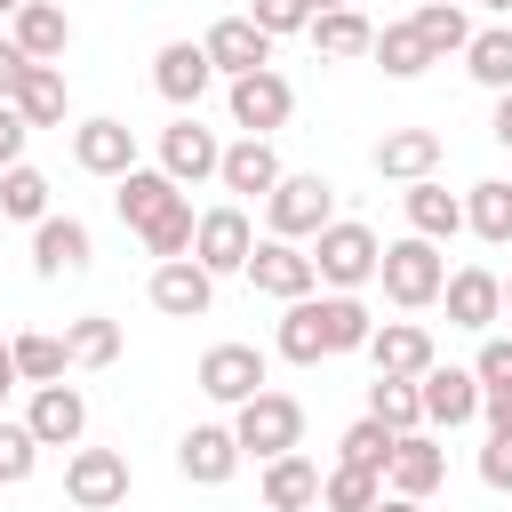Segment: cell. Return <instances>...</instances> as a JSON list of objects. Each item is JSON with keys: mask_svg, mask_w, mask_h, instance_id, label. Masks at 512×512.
Returning a JSON list of instances; mask_svg holds the SVG:
<instances>
[{"mask_svg": "<svg viewBox=\"0 0 512 512\" xmlns=\"http://www.w3.org/2000/svg\"><path fill=\"white\" fill-rule=\"evenodd\" d=\"M504 312H512V280H504Z\"/></svg>", "mask_w": 512, "mask_h": 512, "instance_id": "6f0895ef", "label": "cell"}, {"mask_svg": "<svg viewBox=\"0 0 512 512\" xmlns=\"http://www.w3.org/2000/svg\"><path fill=\"white\" fill-rule=\"evenodd\" d=\"M416 400H424V424H472V416H480V376L432 360V368L416 376Z\"/></svg>", "mask_w": 512, "mask_h": 512, "instance_id": "e0dca14e", "label": "cell"}, {"mask_svg": "<svg viewBox=\"0 0 512 512\" xmlns=\"http://www.w3.org/2000/svg\"><path fill=\"white\" fill-rule=\"evenodd\" d=\"M376 496H384V480L360 472V464H336V472L320 480V504H328V512H376Z\"/></svg>", "mask_w": 512, "mask_h": 512, "instance_id": "60d3db41", "label": "cell"}, {"mask_svg": "<svg viewBox=\"0 0 512 512\" xmlns=\"http://www.w3.org/2000/svg\"><path fill=\"white\" fill-rule=\"evenodd\" d=\"M288 112H296V88H288L280 72H240V80H232V120H240L248 136H272Z\"/></svg>", "mask_w": 512, "mask_h": 512, "instance_id": "5bb4252c", "label": "cell"}, {"mask_svg": "<svg viewBox=\"0 0 512 512\" xmlns=\"http://www.w3.org/2000/svg\"><path fill=\"white\" fill-rule=\"evenodd\" d=\"M192 224H200V216H192V200H176V208H168V216H152L136 240H144L160 264H176V256H192Z\"/></svg>", "mask_w": 512, "mask_h": 512, "instance_id": "b9f144b4", "label": "cell"}, {"mask_svg": "<svg viewBox=\"0 0 512 512\" xmlns=\"http://www.w3.org/2000/svg\"><path fill=\"white\" fill-rule=\"evenodd\" d=\"M16 8H24V0H0V16H16Z\"/></svg>", "mask_w": 512, "mask_h": 512, "instance_id": "9f6ffc18", "label": "cell"}, {"mask_svg": "<svg viewBox=\"0 0 512 512\" xmlns=\"http://www.w3.org/2000/svg\"><path fill=\"white\" fill-rule=\"evenodd\" d=\"M280 360H296V368L328 360V336H320V296H296V304L280 312Z\"/></svg>", "mask_w": 512, "mask_h": 512, "instance_id": "f546056e", "label": "cell"}, {"mask_svg": "<svg viewBox=\"0 0 512 512\" xmlns=\"http://www.w3.org/2000/svg\"><path fill=\"white\" fill-rule=\"evenodd\" d=\"M8 392H16V360H8V344H0V408H8Z\"/></svg>", "mask_w": 512, "mask_h": 512, "instance_id": "816d5d0a", "label": "cell"}, {"mask_svg": "<svg viewBox=\"0 0 512 512\" xmlns=\"http://www.w3.org/2000/svg\"><path fill=\"white\" fill-rule=\"evenodd\" d=\"M264 224H272V240H312L320 224H336V184L328 176H280L264 192Z\"/></svg>", "mask_w": 512, "mask_h": 512, "instance_id": "277c9868", "label": "cell"}, {"mask_svg": "<svg viewBox=\"0 0 512 512\" xmlns=\"http://www.w3.org/2000/svg\"><path fill=\"white\" fill-rule=\"evenodd\" d=\"M32 464H40V440H32L24 424H8V416H0V488L32 480Z\"/></svg>", "mask_w": 512, "mask_h": 512, "instance_id": "7bdbcfd3", "label": "cell"}, {"mask_svg": "<svg viewBox=\"0 0 512 512\" xmlns=\"http://www.w3.org/2000/svg\"><path fill=\"white\" fill-rule=\"evenodd\" d=\"M320 336H328V352H368L376 320H368L360 296H320Z\"/></svg>", "mask_w": 512, "mask_h": 512, "instance_id": "d6a6232c", "label": "cell"}, {"mask_svg": "<svg viewBox=\"0 0 512 512\" xmlns=\"http://www.w3.org/2000/svg\"><path fill=\"white\" fill-rule=\"evenodd\" d=\"M376 280H384V296H392L400 312H424V304L448 288V264H440V248H432V240H416V232H408V240H392V248L376 256Z\"/></svg>", "mask_w": 512, "mask_h": 512, "instance_id": "7a4b0ae2", "label": "cell"}, {"mask_svg": "<svg viewBox=\"0 0 512 512\" xmlns=\"http://www.w3.org/2000/svg\"><path fill=\"white\" fill-rule=\"evenodd\" d=\"M88 224L80 216H40L32 224V272L40 280H64V272H88Z\"/></svg>", "mask_w": 512, "mask_h": 512, "instance_id": "2e32d148", "label": "cell"}, {"mask_svg": "<svg viewBox=\"0 0 512 512\" xmlns=\"http://www.w3.org/2000/svg\"><path fill=\"white\" fill-rule=\"evenodd\" d=\"M400 208H408V232H416V240H432V248L464 232V200H456V192H440L432 176H424V184H408V192H400Z\"/></svg>", "mask_w": 512, "mask_h": 512, "instance_id": "cb8c5ba5", "label": "cell"}, {"mask_svg": "<svg viewBox=\"0 0 512 512\" xmlns=\"http://www.w3.org/2000/svg\"><path fill=\"white\" fill-rule=\"evenodd\" d=\"M248 24H256L264 40H280V32H304L312 8H304V0H248Z\"/></svg>", "mask_w": 512, "mask_h": 512, "instance_id": "ee69618b", "label": "cell"}, {"mask_svg": "<svg viewBox=\"0 0 512 512\" xmlns=\"http://www.w3.org/2000/svg\"><path fill=\"white\" fill-rule=\"evenodd\" d=\"M16 80H24V48H16V40H0V104L16 96Z\"/></svg>", "mask_w": 512, "mask_h": 512, "instance_id": "681fc988", "label": "cell"}, {"mask_svg": "<svg viewBox=\"0 0 512 512\" xmlns=\"http://www.w3.org/2000/svg\"><path fill=\"white\" fill-rule=\"evenodd\" d=\"M480 480H488V488H512V432H488V448H480Z\"/></svg>", "mask_w": 512, "mask_h": 512, "instance_id": "bcb514c9", "label": "cell"}, {"mask_svg": "<svg viewBox=\"0 0 512 512\" xmlns=\"http://www.w3.org/2000/svg\"><path fill=\"white\" fill-rule=\"evenodd\" d=\"M408 24H416V40L432 48V64H440V56H464V40H472V24H464V8H456V0H424Z\"/></svg>", "mask_w": 512, "mask_h": 512, "instance_id": "1f68e13d", "label": "cell"}, {"mask_svg": "<svg viewBox=\"0 0 512 512\" xmlns=\"http://www.w3.org/2000/svg\"><path fill=\"white\" fill-rule=\"evenodd\" d=\"M368 360H376V376H424L440 352H432V328H416V320H384L376 336H368Z\"/></svg>", "mask_w": 512, "mask_h": 512, "instance_id": "d6986e66", "label": "cell"}, {"mask_svg": "<svg viewBox=\"0 0 512 512\" xmlns=\"http://www.w3.org/2000/svg\"><path fill=\"white\" fill-rule=\"evenodd\" d=\"M200 56H208V72H272V40L248 24V16H216L208 24V40H200Z\"/></svg>", "mask_w": 512, "mask_h": 512, "instance_id": "8fae6325", "label": "cell"}, {"mask_svg": "<svg viewBox=\"0 0 512 512\" xmlns=\"http://www.w3.org/2000/svg\"><path fill=\"white\" fill-rule=\"evenodd\" d=\"M72 160H80L88 176H112V184H120V176L136 168V128H128V120H80V128H72Z\"/></svg>", "mask_w": 512, "mask_h": 512, "instance_id": "9a60e30c", "label": "cell"}, {"mask_svg": "<svg viewBox=\"0 0 512 512\" xmlns=\"http://www.w3.org/2000/svg\"><path fill=\"white\" fill-rule=\"evenodd\" d=\"M480 416H488V432H512V384L480 392Z\"/></svg>", "mask_w": 512, "mask_h": 512, "instance_id": "c3c4849f", "label": "cell"}, {"mask_svg": "<svg viewBox=\"0 0 512 512\" xmlns=\"http://www.w3.org/2000/svg\"><path fill=\"white\" fill-rule=\"evenodd\" d=\"M216 160H224V144H216V128H200L192 112H176V120L160 128V176H168V184H200V176H216Z\"/></svg>", "mask_w": 512, "mask_h": 512, "instance_id": "52a82bcc", "label": "cell"}, {"mask_svg": "<svg viewBox=\"0 0 512 512\" xmlns=\"http://www.w3.org/2000/svg\"><path fill=\"white\" fill-rule=\"evenodd\" d=\"M376 512H424V504H408V496H376Z\"/></svg>", "mask_w": 512, "mask_h": 512, "instance_id": "f5cc1de1", "label": "cell"}, {"mask_svg": "<svg viewBox=\"0 0 512 512\" xmlns=\"http://www.w3.org/2000/svg\"><path fill=\"white\" fill-rule=\"evenodd\" d=\"M304 8H312V16H328V8H352V0H304Z\"/></svg>", "mask_w": 512, "mask_h": 512, "instance_id": "db71d44e", "label": "cell"}, {"mask_svg": "<svg viewBox=\"0 0 512 512\" xmlns=\"http://www.w3.org/2000/svg\"><path fill=\"white\" fill-rule=\"evenodd\" d=\"M264 504H272V512L320 504V464H312V456H272V464H264Z\"/></svg>", "mask_w": 512, "mask_h": 512, "instance_id": "4316f807", "label": "cell"}, {"mask_svg": "<svg viewBox=\"0 0 512 512\" xmlns=\"http://www.w3.org/2000/svg\"><path fill=\"white\" fill-rule=\"evenodd\" d=\"M248 248H256V232H248V208H232V200L192 224V264H200L208 280H216V272H240Z\"/></svg>", "mask_w": 512, "mask_h": 512, "instance_id": "8992f818", "label": "cell"}, {"mask_svg": "<svg viewBox=\"0 0 512 512\" xmlns=\"http://www.w3.org/2000/svg\"><path fill=\"white\" fill-rule=\"evenodd\" d=\"M472 376H480V392L512 384V336H488V344H480V360H472Z\"/></svg>", "mask_w": 512, "mask_h": 512, "instance_id": "f6af8a7d", "label": "cell"}, {"mask_svg": "<svg viewBox=\"0 0 512 512\" xmlns=\"http://www.w3.org/2000/svg\"><path fill=\"white\" fill-rule=\"evenodd\" d=\"M232 440H240V456H256V464L296 456V440H304V408H296L288 392H256V400H240Z\"/></svg>", "mask_w": 512, "mask_h": 512, "instance_id": "3957f363", "label": "cell"}, {"mask_svg": "<svg viewBox=\"0 0 512 512\" xmlns=\"http://www.w3.org/2000/svg\"><path fill=\"white\" fill-rule=\"evenodd\" d=\"M112 200H120V224H128V232H144V224H152V216H168V208H176V200H184V184H168V176H160V168H128V176H120V192H112Z\"/></svg>", "mask_w": 512, "mask_h": 512, "instance_id": "484cf974", "label": "cell"}, {"mask_svg": "<svg viewBox=\"0 0 512 512\" xmlns=\"http://www.w3.org/2000/svg\"><path fill=\"white\" fill-rule=\"evenodd\" d=\"M64 496H72L80 512H112V504H128V456H120V448H72V464H64Z\"/></svg>", "mask_w": 512, "mask_h": 512, "instance_id": "5b68a950", "label": "cell"}, {"mask_svg": "<svg viewBox=\"0 0 512 512\" xmlns=\"http://www.w3.org/2000/svg\"><path fill=\"white\" fill-rule=\"evenodd\" d=\"M8 104L24 112V128H56L64 120V72L56 64H24V80H16Z\"/></svg>", "mask_w": 512, "mask_h": 512, "instance_id": "83f0119b", "label": "cell"}, {"mask_svg": "<svg viewBox=\"0 0 512 512\" xmlns=\"http://www.w3.org/2000/svg\"><path fill=\"white\" fill-rule=\"evenodd\" d=\"M8 360H16V384H64V336H16L8 344Z\"/></svg>", "mask_w": 512, "mask_h": 512, "instance_id": "8d00e7d4", "label": "cell"}, {"mask_svg": "<svg viewBox=\"0 0 512 512\" xmlns=\"http://www.w3.org/2000/svg\"><path fill=\"white\" fill-rule=\"evenodd\" d=\"M216 184H224V192H240V200H264V192L280 184V152H272L264 136H240V144H224Z\"/></svg>", "mask_w": 512, "mask_h": 512, "instance_id": "44dd1931", "label": "cell"}, {"mask_svg": "<svg viewBox=\"0 0 512 512\" xmlns=\"http://www.w3.org/2000/svg\"><path fill=\"white\" fill-rule=\"evenodd\" d=\"M8 24H16L8 40L24 48V64H56V56L72 48V16H64L56 0H24V8H16Z\"/></svg>", "mask_w": 512, "mask_h": 512, "instance_id": "ffe728a7", "label": "cell"}, {"mask_svg": "<svg viewBox=\"0 0 512 512\" xmlns=\"http://www.w3.org/2000/svg\"><path fill=\"white\" fill-rule=\"evenodd\" d=\"M200 392L224 400V408L256 400V392H264V352H256V344H208V352H200Z\"/></svg>", "mask_w": 512, "mask_h": 512, "instance_id": "ba28073f", "label": "cell"}, {"mask_svg": "<svg viewBox=\"0 0 512 512\" xmlns=\"http://www.w3.org/2000/svg\"><path fill=\"white\" fill-rule=\"evenodd\" d=\"M64 360H72V368H112V360H120V320L80 312V320L64 328Z\"/></svg>", "mask_w": 512, "mask_h": 512, "instance_id": "4dcf8cb0", "label": "cell"}, {"mask_svg": "<svg viewBox=\"0 0 512 512\" xmlns=\"http://www.w3.org/2000/svg\"><path fill=\"white\" fill-rule=\"evenodd\" d=\"M304 32H312L320 56H368V48H376V24H368L360 8H328V16H312Z\"/></svg>", "mask_w": 512, "mask_h": 512, "instance_id": "f1b7e54d", "label": "cell"}, {"mask_svg": "<svg viewBox=\"0 0 512 512\" xmlns=\"http://www.w3.org/2000/svg\"><path fill=\"white\" fill-rule=\"evenodd\" d=\"M488 136H496V144H504V152H512V88H504V96H496V120H488Z\"/></svg>", "mask_w": 512, "mask_h": 512, "instance_id": "f907efd6", "label": "cell"}, {"mask_svg": "<svg viewBox=\"0 0 512 512\" xmlns=\"http://www.w3.org/2000/svg\"><path fill=\"white\" fill-rule=\"evenodd\" d=\"M440 168V136L432 128H392L384 144H376V176H400V184H424Z\"/></svg>", "mask_w": 512, "mask_h": 512, "instance_id": "d4e9b609", "label": "cell"}, {"mask_svg": "<svg viewBox=\"0 0 512 512\" xmlns=\"http://www.w3.org/2000/svg\"><path fill=\"white\" fill-rule=\"evenodd\" d=\"M176 472H184L192 488H224V480L240 472V440H232V424H192V432L176 440Z\"/></svg>", "mask_w": 512, "mask_h": 512, "instance_id": "30bf717a", "label": "cell"}, {"mask_svg": "<svg viewBox=\"0 0 512 512\" xmlns=\"http://www.w3.org/2000/svg\"><path fill=\"white\" fill-rule=\"evenodd\" d=\"M480 8H496V16H512V0H480Z\"/></svg>", "mask_w": 512, "mask_h": 512, "instance_id": "11a10c76", "label": "cell"}, {"mask_svg": "<svg viewBox=\"0 0 512 512\" xmlns=\"http://www.w3.org/2000/svg\"><path fill=\"white\" fill-rule=\"evenodd\" d=\"M464 224H472L488 248H504V240H512V184H496V176L472 184V192H464Z\"/></svg>", "mask_w": 512, "mask_h": 512, "instance_id": "836d02e7", "label": "cell"}, {"mask_svg": "<svg viewBox=\"0 0 512 512\" xmlns=\"http://www.w3.org/2000/svg\"><path fill=\"white\" fill-rule=\"evenodd\" d=\"M304 256H312V280H328V296H352L360 280H376V256H384V248H376V232H368V224L336 216V224H320V232H312V248H304Z\"/></svg>", "mask_w": 512, "mask_h": 512, "instance_id": "6da1fadb", "label": "cell"}, {"mask_svg": "<svg viewBox=\"0 0 512 512\" xmlns=\"http://www.w3.org/2000/svg\"><path fill=\"white\" fill-rule=\"evenodd\" d=\"M368 56H376V64H384V72H392V80H416V72H424V64H432V48H424V40H416V24H384V32H376V48H368Z\"/></svg>", "mask_w": 512, "mask_h": 512, "instance_id": "ab89813d", "label": "cell"}, {"mask_svg": "<svg viewBox=\"0 0 512 512\" xmlns=\"http://www.w3.org/2000/svg\"><path fill=\"white\" fill-rule=\"evenodd\" d=\"M240 272H248L264 296H280V304H296V296H312V288H320V280H312V256H304L296 240H256Z\"/></svg>", "mask_w": 512, "mask_h": 512, "instance_id": "9c48e42d", "label": "cell"}, {"mask_svg": "<svg viewBox=\"0 0 512 512\" xmlns=\"http://www.w3.org/2000/svg\"><path fill=\"white\" fill-rule=\"evenodd\" d=\"M368 416L392 424V432H416V424H424V400H416L408 376H376V384H368Z\"/></svg>", "mask_w": 512, "mask_h": 512, "instance_id": "74e56055", "label": "cell"}, {"mask_svg": "<svg viewBox=\"0 0 512 512\" xmlns=\"http://www.w3.org/2000/svg\"><path fill=\"white\" fill-rule=\"evenodd\" d=\"M152 304H160L168 320H200V312L216 304V280H208L192 256H176V264H152Z\"/></svg>", "mask_w": 512, "mask_h": 512, "instance_id": "7402d4cb", "label": "cell"}, {"mask_svg": "<svg viewBox=\"0 0 512 512\" xmlns=\"http://www.w3.org/2000/svg\"><path fill=\"white\" fill-rule=\"evenodd\" d=\"M24 136H32V128H24V112H16V104H0V168H16V160H24Z\"/></svg>", "mask_w": 512, "mask_h": 512, "instance_id": "7dc6e473", "label": "cell"}, {"mask_svg": "<svg viewBox=\"0 0 512 512\" xmlns=\"http://www.w3.org/2000/svg\"><path fill=\"white\" fill-rule=\"evenodd\" d=\"M448 328H488L496 312H504V280L488 272V264H464V272H448Z\"/></svg>", "mask_w": 512, "mask_h": 512, "instance_id": "603a6c76", "label": "cell"}, {"mask_svg": "<svg viewBox=\"0 0 512 512\" xmlns=\"http://www.w3.org/2000/svg\"><path fill=\"white\" fill-rule=\"evenodd\" d=\"M464 72L480 80V88H512V24H496V32H472L464 40Z\"/></svg>", "mask_w": 512, "mask_h": 512, "instance_id": "e575fe53", "label": "cell"}, {"mask_svg": "<svg viewBox=\"0 0 512 512\" xmlns=\"http://www.w3.org/2000/svg\"><path fill=\"white\" fill-rule=\"evenodd\" d=\"M24 432H32L40 448H72V440L88 432V400H80L72 384H32V408H24Z\"/></svg>", "mask_w": 512, "mask_h": 512, "instance_id": "7c38bea8", "label": "cell"}, {"mask_svg": "<svg viewBox=\"0 0 512 512\" xmlns=\"http://www.w3.org/2000/svg\"><path fill=\"white\" fill-rule=\"evenodd\" d=\"M0 216H16V224H40L48 216V176L40 168H0Z\"/></svg>", "mask_w": 512, "mask_h": 512, "instance_id": "f35d334b", "label": "cell"}, {"mask_svg": "<svg viewBox=\"0 0 512 512\" xmlns=\"http://www.w3.org/2000/svg\"><path fill=\"white\" fill-rule=\"evenodd\" d=\"M208 80H216V72H208L200 40H168V48L152 56V88H160V96H168L176 112H192V104L208 96Z\"/></svg>", "mask_w": 512, "mask_h": 512, "instance_id": "ac0fdd59", "label": "cell"}, {"mask_svg": "<svg viewBox=\"0 0 512 512\" xmlns=\"http://www.w3.org/2000/svg\"><path fill=\"white\" fill-rule=\"evenodd\" d=\"M392 448H400V432H392V424H376V416L344 424V440H336V456H344V464H360V472H376V480H384Z\"/></svg>", "mask_w": 512, "mask_h": 512, "instance_id": "d590c367", "label": "cell"}, {"mask_svg": "<svg viewBox=\"0 0 512 512\" xmlns=\"http://www.w3.org/2000/svg\"><path fill=\"white\" fill-rule=\"evenodd\" d=\"M384 480H392V496H408V504H424L440 480H448V448L432 440V432H400V448H392V464H384Z\"/></svg>", "mask_w": 512, "mask_h": 512, "instance_id": "4fadbf2b", "label": "cell"}]
</instances>
